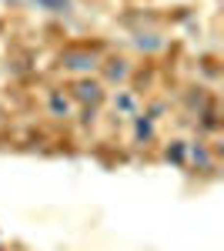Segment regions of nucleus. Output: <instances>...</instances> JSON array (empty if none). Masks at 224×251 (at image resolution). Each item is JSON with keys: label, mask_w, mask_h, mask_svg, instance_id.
I'll return each instance as SVG.
<instances>
[{"label": "nucleus", "mask_w": 224, "mask_h": 251, "mask_svg": "<svg viewBox=\"0 0 224 251\" xmlns=\"http://www.w3.org/2000/svg\"><path fill=\"white\" fill-rule=\"evenodd\" d=\"M47 111H50V117L64 121V117H71V100L60 94V91H50L47 94Z\"/></svg>", "instance_id": "f03ea898"}, {"label": "nucleus", "mask_w": 224, "mask_h": 251, "mask_svg": "<svg viewBox=\"0 0 224 251\" xmlns=\"http://www.w3.org/2000/svg\"><path fill=\"white\" fill-rule=\"evenodd\" d=\"M134 117H137L134 137H137V141H150V134H154V114H134Z\"/></svg>", "instance_id": "20e7f679"}, {"label": "nucleus", "mask_w": 224, "mask_h": 251, "mask_svg": "<svg viewBox=\"0 0 224 251\" xmlns=\"http://www.w3.org/2000/svg\"><path fill=\"white\" fill-rule=\"evenodd\" d=\"M134 104H137V100H134V94H127V91H124L121 97H114V107H117V111H124V114H131Z\"/></svg>", "instance_id": "39448f33"}, {"label": "nucleus", "mask_w": 224, "mask_h": 251, "mask_svg": "<svg viewBox=\"0 0 224 251\" xmlns=\"http://www.w3.org/2000/svg\"><path fill=\"white\" fill-rule=\"evenodd\" d=\"M60 64L71 67V71H91V67H97V64H94V54H64Z\"/></svg>", "instance_id": "7ed1b4c3"}, {"label": "nucleus", "mask_w": 224, "mask_h": 251, "mask_svg": "<svg viewBox=\"0 0 224 251\" xmlns=\"http://www.w3.org/2000/svg\"><path fill=\"white\" fill-rule=\"evenodd\" d=\"M74 97H77V100L100 104V100H104V87H100L97 80H77V84H74Z\"/></svg>", "instance_id": "f257e3e1"}, {"label": "nucleus", "mask_w": 224, "mask_h": 251, "mask_svg": "<svg viewBox=\"0 0 224 251\" xmlns=\"http://www.w3.org/2000/svg\"><path fill=\"white\" fill-rule=\"evenodd\" d=\"M44 3H47L50 14H67L71 10V0H44Z\"/></svg>", "instance_id": "6e6552de"}, {"label": "nucleus", "mask_w": 224, "mask_h": 251, "mask_svg": "<svg viewBox=\"0 0 224 251\" xmlns=\"http://www.w3.org/2000/svg\"><path fill=\"white\" fill-rule=\"evenodd\" d=\"M107 74H111L114 80L127 77V64H124V60H111V67H107Z\"/></svg>", "instance_id": "0eeeda50"}, {"label": "nucleus", "mask_w": 224, "mask_h": 251, "mask_svg": "<svg viewBox=\"0 0 224 251\" xmlns=\"http://www.w3.org/2000/svg\"><path fill=\"white\" fill-rule=\"evenodd\" d=\"M184 141H174V144H171L168 148V161H177V164H184Z\"/></svg>", "instance_id": "423d86ee"}]
</instances>
